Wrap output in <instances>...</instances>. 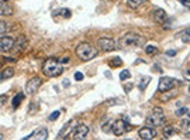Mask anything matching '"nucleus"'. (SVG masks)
<instances>
[{"label":"nucleus","instance_id":"nucleus-21","mask_svg":"<svg viewBox=\"0 0 190 140\" xmlns=\"http://www.w3.org/2000/svg\"><path fill=\"white\" fill-rule=\"evenodd\" d=\"M173 133H175V129H173L172 125H168V126H165V127H163V137H165V139L172 137Z\"/></svg>","mask_w":190,"mask_h":140},{"label":"nucleus","instance_id":"nucleus-7","mask_svg":"<svg viewBox=\"0 0 190 140\" xmlns=\"http://www.w3.org/2000/svg\"><path fill=\"white\" fill-rule=\"evenodd\" d=\"M41 83H42V79H41L40 77H32L31 79H28V82H27V85H26V94L34 95L35 92L38 91V88L41 86Z\"/></svg>","mask_w":190,"mask_h":140},{"label":"nucleus","instance_id":"nucleus-2","mask_svg":"<svg viewBox=\"0 0 190 140\" xmlns=\"http://www.w3.org/2000/svg\"><path fill=\"white\" fill-rule=\"evenodd\" d=\"M144 43H145V38L141 37L139 34H137V33H127V34H124L117 41V46L120 48H122V47L125 48V47H138Z\"/></svg>","mask_w":190,"mask_h":140},{"label":"nucleus","instance_id":"nucleus-14","mask_svg":"<svg viewBox=\"0 0 190 140\" xmlns=\"http://www.w3.org/2000/svg\"><path fill=\"white\" fill-rule=\"evenodd\" d=\"M153 20L158 23H163L166 20V12L163 9H155L153 10Z\"/></svg>","mask_w":190,"mask_h":140},{"label":"nucleus","instance_id":"nucleus-22","mask_svg":"<svg viewBox=\"0 0 190 140\" xmlns=\"http://www.w3.org/2000/svg\"><path fill=\"white\" fill-rule=\"evenodd\" d=\"M24 99V95L23 94H17L14 98H13V100H12V103H13V108L14 109H17L18 108V105L21 103V100Z\"/></svg>","mask_w":190,"mask_h":140},{"label":"nucleus","instance_id":"nucleus-39","mask_svg":"<svg viewBox=\"0 0 190 140\" xmlns=\"http://www.w3.org/2000/svg\"><path fill=\"white\" fill-rule=\"evenodd\" d=\"M63 86H69V81H63Z\"/></svg>","mask_w":190,"mask_h":140},{"label":"nucleus","instance_id":"nucleus-20","mask_svg":"<svg viewBox=\"0 0 190 140\" xmlns=\"http://www.w3.org/2000/svg\"><path fill=\"white\" fill-rule=\"evenodd\" d=\"M13 75H14V69L12 68V67H7V68H4L3 71H2V75H0V78L3 81L9 79V78H12Z\"/></svg>","mask_w":190,"mask_h":140},{"label":"nucleus","instance_id":"nucleus-12","mask_svg":"<svg viewBox=\"0 0 190 140\" xmlns=\"http://www.w3.org/2000/svg\"><path fill=\"white\" fill-rule=\"evenodd\" d=\"M47 137H48V130L44 127L41 129H37L35 132H32L31 134H28V136L24 137V140H28V139H37V140H45Z\"/></svg>","mask_w":190,"mask_h":140},{"label":"nucleus","instance_id":"nucleus-41","mask_svg":"<svg viewBox=\"0 0 190 140\" xmlns=\"http://www.w3.org/2000/svg\"><path fill=\"white\" fill-rule=\"evenodd\" d=\"M2 2H6V0H2Z\"/></svg>","mask_w":190,"mask_h":140},{"label":"nucleus","instance_id":"nucleus-30","mask_svg":"<svg viewBox=\"0 0 190 140\" xmlns=\"http://www.w3.org/2000/svg\"><path fill=\"white\" fill-rule=\"evenodd\" d=\"M59 115H61V112H59V110H55V112H52V113L49 115L48 119L51 120V122H52V120H57L58 117H59Z\"/></svg>","mask_w":190,"mask_h":140},{"label":"nucleus","instance_id":"nucleus-11","mask_svg":"<svg viewBox=\"0 0 190 140\" xmlns=\"http://www.w3.org/2000/svg\"><path fill=\"white\" fill-rule=\"evenodd\" d=\"M138 136H139V139H142V140H151L156 136V132H155V129L151 127V126L149 127H141L138 130Z\"/></svg>","mask_w":190,"mask_h":140},{"label":"nucleus","instance_id":"nucleus-16","mask_svg":"<svg viewBox=\"0 0 190 140\" xmlns=\"http://www.w3.org/2000/svg\"><path fill=\"white\" fill-rule=\"evenodd\" d=\"M26 46H27L26 37H24V35H20V37L17 38V41H16L14 48H16V51H17V52H20V51H23V50L26 48Z\"/></svg>","mask_w":190,"mask_h":140},{"label":"nucleus","instance_id":"nucleus-15","mask_svg":"<svg viewBox=\"0 0 190 140\" xmlns=\"http://www.w3.org/2000/svg\"><path fill=\"white\" fill-rule=\"evenodd\" d=\"M179 129L186 134V137H189V139H190V119L180 120V123H179Z\"/></svg>","mask_w":190,"mask_h":140},{"label":"nucleus","instance_id":"nucleus-18","mask_svg":"<svg viewBox=\"0 0 190 140\" xmlns=\"http://www.w3.org/2000/svg\"><path fill=\"white\" fill-rule=\"evenodd\" d=\"M176 96V92L175 91H165V92H162V95L159 96V100H162V102H166V100H170L172 98H175Z\"/></svg>","mask_w":190,"mask_h":140},{"label":"nucleus","instance_id":"nucleus-10","mask_svg":"<svg viewBox=\"0 0 190 140\" xmlns=\"http://www.w3.org/2000/svg\"><path fill=\"white\" fill-rule=\"evenodd\" d=\"M16 46V40L12 37H7V35H2L0 38V50L3 52H7L10 50H13Z\"/></svg>","mask_w":190,"mask_h":140},{"label":"nucleus","instance_id":"nucleus-26","mask_svg":"<svg viewBox=\"0 0 190 140\" xmlns=\"http://www.w3.org/2000/svg\"><path fill=\"white\" fill-rule=\"evenodd\" d=\"M149 81H151V78H149V77H145V78H142V79H141V82H139V85H138L139 91H144V89L148 86V83H149Z\"/></svg>","mask_w":190,"mask_h":140},{"label":"nucleus","instance_id":"nucleus-6","mask_svg":"<svg viewBox=\"0 0 190 140\" xmlns=\"http://www.w3.org/2000/svg\"><path fill=\"white\" fill-rule=\"evenodd\" d=\"M175 86H176V81H175V78H170V77H162L161 79H159L158 91H159V92L170 91V89H175Z\"/></svg>","mask_w":190,"mask_h":140},{"label":"nucleus","instance_id":"nucleus-28","mask_svg":"<svg viewBox=\"0 0 190 140\" xmlns=\"http://www.w3.org/2000/svg\"><path fill=\"white\" fill-rule=\"evenodd\" d=\"M131 77V74H130V71H128V69H122L121 71V74H120V79H128V78Z\"/></svg>","mask_w":190,"mask_h":140},{"label":"nucleus","instance_id":"nucleus-17","mask_svg":"<svg viewBox=\"0 0 190 140\" xmlns=\"http://www.w3.org/2000/svg\"><path fill=\"white\" fill-rule=\"evenodd\" d=\"M54 17H62V19H69L71 17V10L69 9H59V10H55L54 12Z\"/></svg>","mask_w":190,"mask_h":140},{"label":"nucleus","instance_id":"nucleus-37","mask_svg":"<svg viewBox=\"0 0 190 140\" xmlns=\"http://www.w3.org/2000/svg\"><path fill=\"white\" fill-rule=\"evenodd\" d=\"M131 88H132V85H125V92H130Z\"/></svg>","mask_w":190,"mask_h":140},{"label":"nucleus","instance_id":"nucleus-40","mask_svg":"<svg viewBox=\"0 0 190 140\" xmlns=\"http://www.w3.org/2000/svg\"><path fill=\"white\" fill-rule=\"evenodd\" d=\"M189 92H190V86H189Z\"/></svg>","mask_w":190,"mask_h":140},{"label":"nucleus","instance_id":"nucleus-34","mask_svg":"<svg viewBox=\"0 0 190 140\" xmlns=\"http://www.w3.org/2000/svg\"><path fill=\"white\" fill-rule=\"evenodd\" d=\"M75 79H76V81H82L83 79V74H82V72H75Z\"/></svg>","mask_w":190,"mask_h":140},{"label":"nucleus","instance_id":"nucleus-31","mask_svg":"<svg viewBox=\"0 0 190 140\" xmlns=\"http://www.w3.org/2000/svg\"><path fill=\"white\" fill-rule=\"evenodd\" d=\"M183 77H184V79H187L190 82V68L183 69Z\"/></svg>","mask_w":190,"mask_h":140},{"label":"nucleus","instance_id":"nucleus-4","mask_svg":"<svg viewBox=\"0 0 190 140\" xmlns=\"http://www.w3.org/2000/svg\"><path fill=\"white\" fill-rule=\"evenodd\" d=\"M165 113L161 108H155L152 110V113H149L147 116V125H149L151 127H159L165 123Z\"/></svg>","mask_w":190,"mask_h":140},{"label":"nucleus","instance_id":"nucleus-33","mask_svg":"<svg viewBox=\"0 0 190 140\" xmlns=\"http://www.w3.org/2000/svg\"><path fill=\"white\" fill-rule=\"evenodd\" d=\"M0 33L2 34H6V21H2V24H0Z\"/></svg>","mask_w":190,"mask_h":140},{"label":"nucleus","instance_id":"nucleus-38","mask_svg":"<svg viewBox=\"0 0 190 140\" xmlns=\"http://www.w3.org/2000/svg\"><path fill=\"white\" fill-rule=\"evenodd\" d=\"M4 102H6V95H2V105H4Z\"/></svg>","mask_w":190,"mask_h":140},{"label":"nucleus","instance_id":"nucleus-19","mask_svg":"<svg viewBox=\"0 0 190 140\" xmlns=\"http://www.w3.org/2000/svg\"><path fill=\"white\" fill-rule=\"evenodd\" d=\"M0 13L2 16H10L13 13V9L10 4H7L6 2H2V6H0Z\"/></svg>","mask_w":190,"mask_h":140},{"label":"nucleus","instance_id":"nucleus-9","mask_svg":"<svg viewBox=\"0 0 190 140\" xmlns=\"http://www.w3.org/2000/svg\"><path fill=\"white\" fill-rule=\"evenodd\" d=\"M97 46H99V48L102 50V51H104V52L113 51V50L117 48L116 43H114L111 38H104V37L99 38V40H97Z\"/></svg>","mask_w":190,"mask_h":140},{"label":"nucleus","instance_id":"nucleus-8","mask_svg":"<svg viewBox=\"0 0 190 140\" xmlns=\"http://www.w3.org/2000/svg\"><path fill=\"white\" fill-rule=\"evenodd\" d=\"M89 134V126L85 125V123H80L75 127L73 133H72V137L75 140H82V139H86Z\"/></svg>","mask_w":190,"mask_h":140},{"label":"nucleus","instance_id":"nucleus-3","mask_svg":"<svg viewBox=\"0 0 190 140\" xmlns=\"http://www.w3.org/2000/svg\"><path fill=\"white\" fill-rule=\"evenodd\" d=\"M76 55L82 61H89V60H93L94 57H97V50L92 44L82 43L76 47Z\"/></svg>","mask_w":190,"mask_h":140},{"label":"nucleus","instance_id":"nucleus-23","mask_svg":"<svg viewBox=\"0 0 190 140\" xmlns=\"http://www.w3.org/2000/svg\"><path fill=\"white\" fill-rule=\"evenodd\" d=\"M108 65L111 67V68H116V67H121L122 65V60L120 57H113L110 60V62H108Z\"/></svg>","mask_w":190,"mask_h":140},{"label":"nucleus","instance_id":"nucleus-36","mask_svg":"<svg viewBox=\"0 0 190 140\" xmlns=\"http://www.w3.org/2000/svg\"><path fill=\"white\" fill-rule=\"evenodd\" d=\"M166 55L168 57H173V55H176V51L175 50H169V51H166Z\"/></svg>","mask_w":190,"mask_h":140},{"label":"nucleus","instance_id":"nucleus-25","mask_svg":"<svg viewBox=\"0 0 190 140\" xmlns=\"http://www.w3.org/2000/svg\"><path fill=\"white\" fill-rule=\"evenodd\" d=\"M144 2L145 0H127V4H128V7H131V9H137V7H139Z\"/></svg>","mask_w":190,"mask_h":140},{"label":"nucleus","instance_id":"nucleus-35","mask_svg":"<svg viewBox=\"0 0 190 140\" xmlns=\"http://www.w3.org/2000/svg\"><path fill=\"white\" fill-rule=\"evenodd\" d=\"M58 60L61 61V62L62 64H65V62H69V57L68 55H66V57H62V58H58Z\"/></svg>","mask_w":190,"mask_h":140},{"label":"nucleus","instance_id":"nucleus-32","mask_svg":"<svg viewBox=\"0 0 190 140\" xmlns=\"http://www.w3.org/2000/svg\"><path fill=\"white\" fill-rule=\"evenodd\" d=\"M179 3H182L187 9H190V0H179Z\"/></svg>","mask_w":190,"mask_h":140},{"label":"nucleus","instance_id":"nucleus-29","mask_svg":"<svg viewBox=\"0 0 190 140\" xmlns=\"http://www.w3.org/2000/svg\"><path fill=\"white\" fill-rule=\"evenodd\" d=\"M187 112H189V109H187V108H179L175 113H176V116H183V115H186Z\"/></svg>","mask_w":190,"mask_h":140},{"label":"nucleus","instance_id":"nucleus-27","mask_svg":"<svg viewBox=\"0 0 190 140\" xmlns=\"http://www.w3.org/2000/svg\"><path fill=\"white\" fill-rule=\"evenodd\" d=\"M145 52L149 54V55L156 54V52H158V47H156V46H147V47H145Z\"/></svg>","mask_w":190,"mask_h":140},{"label":"nucleus","instance_id":"nucleus-24","mask_svg":"<svg viewBox=\"0 0 190 140\" xmlns=\"http://www.w3.org/2000/svg\"><path fill=\"white\" fill-rule=\"evenodd\" d=\"M180 40L183 43H190V27L180 33Z\"/></svg>","mask_w":190,"mask_h":140},{"label":"nucleus","instance_id":"nucleus-5","mask_svg":"<svg viewBox=\"0 0 190 140\" xmlns=\"http://www.w3.org/2000/svg\"><path fill=\"white\" fill-rule=\"evenodd\" d=\"M131 129V126L128 125L127 120H116V122L113 123V126H111V132H113V134H116V136H122V134H125L128 130Z\"/></svg>","mask_w":190,"mask_h":140},{"label":"nucleus","instance_id":"nucleus-1","mask_svg":"<svg viewBox=\"0 0 190 140\" xmlns=\"http://www.w3.org/2000/svg\"><path fill=\"white\" fill-rule=\"evenodd\" d=\"M42 72L44 75L51 77V78L59 77L63 72V64L58 58H47L42 65Z\"/></svg>","mask_w":190,"mask_h":140},{"label":"nucleus","instance_id":"nucleus-13","mask_svg":"<svg viewBox=\"0 0 190 140\" xmlns=\"http://www.w3.org/2000/svg\"><path fill=\"white\" fill-rule=\"evenodd\" d=\"M75 123H76V120H75V119H71V120H69V122L62 127V130L59 132V134H58V139H62V137H65L66 134H68L69 132H71L72 129L75 127Z\"/></svg>","mask_w":190,"mask_h":140}]
</instances>
